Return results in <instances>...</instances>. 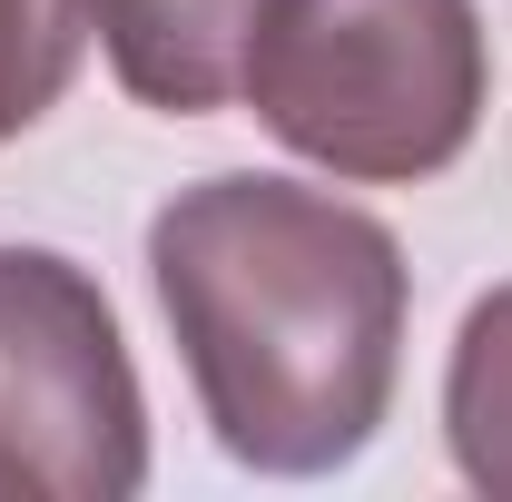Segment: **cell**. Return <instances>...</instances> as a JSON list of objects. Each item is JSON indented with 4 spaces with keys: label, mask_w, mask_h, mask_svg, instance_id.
Listing matches in <instances>:
<instances>
[{
    "label": "cell",
    "mask_w": 512,
    "mask_h": 502,
    "mask_svg": "<svg viewBox=\"0 0 512 502\" xmlns=\"http://www.w3.org/2000/svg\"><path fill=\"white\" fill-rule=\"evenodd\" d=\"M148 286L227 463L316 483L394 414L414 266L335 188L217 168L148 217Z\"/></svg>",
    "instance_id": "6da1fadb"
},
{
    "label": "cell",
    "mask_w": 512,
    "mask_h": 502,
    "mask_svg": "<svg viewBox=\"0 0 512 502\" xmlns=\"http://www.w3.org/2000/svg\"><path fill=\"white\" fill-rule=\"evenodd\" d=\"M237 99L345 188H424L493 109L483 0H266Z\"/></svg>",
    "instance_id": "7a4b0ae2"
},
{
    "label": "cell",
    "mask_w": 512,
    "mask_h": 502,
    "mask_svg": "<svg viewBox=\"0 0 512 502\" xmlns=\"http://www.w3.org/2000/svg\"><path fill=\"white\" fill-rule=\"evenodd\" d=\"M148 483V394L99 276L0 247V502H128Z\"/></svg>",
    "instance_id": "3957f363"
},
{
    "label": "cell",
    "mask_w": 512,
    "mask_h": 502,
    "mask_svg": "<svg viewBox=\"0 0 512 502\" xmlns=\"http://www.w3.org/2000/svg\"><path fill=\"white\" fill-rule=\"evenodd\" d=\"M256 10L266 0H89V30H99V50L138 109L207 119L237 99Z\"/></svg>",
    "instance_id": "277c9868"
},
{
    "label": "cell",
    "mask_w": 512,
    "mask_h": 502,
    "mask_svg": "<svg viewBox=\"0 0 512 502\" xmlns=\"http://www.w3.org/2000/svg\"><path fill=\"white\" fill-rule=\"evenodd\" d=\"M444 443L473 493L512 502V286L473 296V315L444 355Z\"/></svg>",
    "instance_id": "5b68a950"
},
{
    "label": "cell",
    "mask_w": 512,
    "mask_h": 502,
    "mask_svg": "<svg viewBox=\"0 0 512 502\" xmlns=\"http://www.w3.org/2000/svg\"><path fill=\"white\" fill-rule=\"evenodd\" d=\"M89 40V0H0V148L69 99Z\"/></svg>",
    "instance_id": "8992f818"
}]
</instances>
